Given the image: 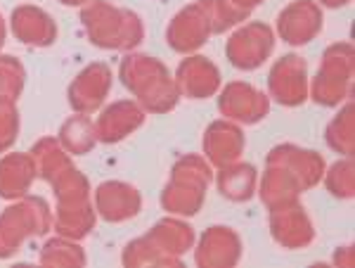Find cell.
Returning a JSON list of instances; mask_svg holds the SVG:
<instances>
[{
	"label": "cell",
	"instance_id": "6da1fadb",
	"mask_svg": "<svg viewBox=\"0 0 355 268\" xmlns=\"http://www.w3.org/2000/svg\"><path fill=\"white\" fill-rule=\"evenodd\" d=\"M36 164V178H43L53 185L57 197V216L53 221L57 235L69 240H83L95 228L97 212L90 202L88 178L73 167L71 157L60 140L48 135L28 150Z\"/></svg>",
	"mask_w": 355,
	"mask_h": 268
},
{
	"label": "cell",
	"instance_id": "7a4b0ae2",
	"mask_svg": "<svg viewBox=\"0 0 355 268\" xmlns=\"http://www.w3.org/2000/svg\"><path fill=\"white\" fill-rule=\"evenodd\" d=\"M246 17L249 12L237 10L230 0H197L171 19L166 28V43L175 53L190 55L202 48L211 36L227 31Z\"/></svg>",
	"mask_w": 355,
	"mask_h": 268
},
{
	"label": "cell",
	"instance_id": "3957f363",
	"mask_svg": "<svg viewBox=\"0 0 355 268\" xmlns=\"http://www.w3.org/2000/svg\"><path fill=\"white\" fill-rule=\"evenodd\" d=\"M119 78L145 112L166 114L175 110L178 100H180L175 78L171 76L168 67L157 57L128 53L119 67Z\"/></svg>",
	"mask_w": 355,
	"mask_h": 268
},
{
	"label": "cell",
	"instance_id": "277c9868",
	"mask_svg": "<svg viewBox=\"0 0 355 268\" xmlns=\"http://www.w3.org/2000/svg\"><path fill=\"white\" fill-rule=\"evenodd\" d=\"M194 244V228L180 219H162L150 233L128 242L121 254L125 268L137 266H182L180 256Z\"/></svg>",
	"mask_w": 355,
	"mask_h": 268
},
{
	"label": "cell",
	"instance_id": "5b68a950",
	"mask_svg": "<svg viewBox=\"0 0 355 268\" xmlns=\"http://www.w3.org/2000/svg\"><path fill=\"white\" fill-rule=\"evenodd\" d=\"M81 24L90 43L102 50H133L145 38L140 15L116 8L110 0H90L81 10Z\"/></svg>",
	"mask_w": 355,
	"mask_h": 268
},
{
	"label": "cell",
	"instance_id": "8992f818",
	"mask_svg": "<svg viewBox=\"0 0 355 268\" xmlns=\"http://www.w3.org/2000/svg\"><path fill=\"white\" fill-rule=\"evenodd\" d=\"M214 178L209 159L202 155L180 157L171 169V178L162 192L164 212L178 216H194L204 207V197Z\"/></svg>",
	"mask_w": 355,
	"mask_h": 268
},
{
	"label": "cell",
	"instance_id": "52a82bcc",
	"mask_svg": "<svg viewBox=\"0 0 355 268\" xmlns=\"http://www.w3.org/2000/svg\"><path fill=\"white\" fill-rule=\"evenodd\" d=\"M50 228H53V216L48 202L26 192L0 214V259H10L26 237H41Z\"/></svg>",
	"mask_w": 355,
	"mask_h": 268
},
{
	"label": "cell",
	"instance_id": "ba28073f",
	"mask_svg": "<svg viewBox=\"0 0 355 268\" xmlns=\"http://www.w3.org/2000/svg\"><path fill=\"white\" fill-rule=\"evenodd\" d=\"M353 43H334L324 50L322 65L311 85V98L322 107H336L353 95Z\"/></svg>",
	"mask_w": 355,
	"mask_h": 268
},
{
	"label": "cell",
	"instance_id": "9c48e42d",
	"mask_svg": "<svg viewBox=\"0 0 355 268\" xmlns=\"http://www.w3.org/2000/svg\"><path fill=\"white\" fill-rule=\"evenodd\" d=\"M275 50V31L266 22H249L237 28L225 45V55L234 69L254 72L272 55Z\"/></svg>",
	"mask_w": 355,
	"mask_h": 268
},
{
	"label": "cell",
	"instance_id": "30bf717a",
	"mask_svg": "<svg viewBox=\"0 0 355 268\" xmlns=\"http://www.w3.org/2000/svg\"><path fill=\"white\" fill-rule=\"evenodd\" d=\"M268 98L282 107H299L308 100V65L299 55H284L268 74Z\"/></svg>",
	"mask_w": 355,
	"mask_h": 268
},
{
	"label": "cell",
	"instance_id": "8fae6325",
	"mask_svg": "<svg viewBox=\"0 0 355 268\" xmlns=\"http://www.w3.org/2000/svg\"><path fill=\"white\" fill-rule=\"evenodd\" d=\"M218 112L237 124H259L270 112V98L246 81H232L220 90Z\"/></svg>",
	"mask_w": 355,
	"mask_h": 268
},
{
	"label": "cell",
	"instance_id": "7c38bea8",
	"mask_svg": "<svg viewBox=\"0 0 355 268\" xmlns=\"http://www.w3.org/2000/svg\"><path fill=\"white\" fill-rule=\"evenodd\" d=\"M112 78L114 74L107 62H93V65L85 67L67 88L71 110L78 114H93L95 110H100L102 102L110 95Z\"/></svg>",
	"mask_w": 355,
	"mask_h": 268
},
{
	"label": "cell",
	"instance_id": "4fadbf2b",
	"mask_svg": "<svg viewBox=\"0 0 355 268\" xmlns=\"http://www.w3.org/2000/svg\"><path fill=\"white\" fill-rule=\"evenodd\" d=\"M270 235L284 249H303L315 240L311 216L299 199L270 209Z\"/></svg>",
	"mask_w": 355,
	"mask_h": 268
},
{
	"label": "cell",
	"instance_id": "5bb4252c",
	"mask_svg": "<svg viewBox=\"0 0 355 268\" xmlns=\"http://www.w3.org/2000/svg\"><path fill=\"white\" fill-rule=\"evenodd\" d=\"M322 8L313 0H294L277 15V33L289 45H306L322 31Z\"/></svg>",
	"mask_w": 355,
	"mask_h": 268
},
{
	"label": "cell",
	"instance_id": "9a60e30c",
	"mask_svg": "<svg viewBox=\"0 0 355 268\" xmlns=\"http://www.w3.org/2000/svg\"><path fill=\"white\" fill-rule=\"evenodd\" d=\"M142 209V197L137 187L123 181H105L95 190V212L107 224H123L135 219Z\"/></svg>",
	"mask_w": 355,
	"mask_h": 268
},
{
	"label": "cell",
	"instance_id": "2e32d148",
	"mask_svg": "<svg viewBox=\"0 0 355 268\" xmlns=\"http://www.w3.org/2000/svg\"><path fill=\"white\" fill-rule=\"evenodd\" d=\"M242 256V240L227 226H214L202 233L194 249V264L199 268H230Z\"/></svg>",
	"mask_w": 355,
	"mask_h": 268
},
{
	"label": "cell",
	"instance_id": "e0dca14e",
	"mask_svg": "<svg viewBox=\"0 0 355 268\" xmlns=\"http://www.w3.org/2000/svg\"><path fill=\"white\" fill-rule=\"evenodd\" d=\"M175 85L178 93L190 100H204L216 95L220 88V72L209 57L190 55L178 65L175 69Z\"/></svg>",
	"mask_w": 355,
	"mask_h": 268
},
{
	"label": "cell",
	"instance_id": "ac0fdd59",
	"mask_svg": "<svg viewBox=\"0 0 355 268\" xmlns=\"http://www.w3.org/2000/svg\"><path fill=\"white\" fill-rule=\"evenodd\" d=\"M145 124V110L133 100H119L105 107V112L95 119V135L100 142L114 145L135 133Z\"/></svg>",
	"mask_w": 355,
	"mask_h": 268
},
{
	"label": "cell",
	"instance_id": "d6986e66",
	"mask_svg": "<svg viewBox=\"0 0 355 268\" xmlns=\"http://www.w3.org/2000/svg\"><path fill=\"white\" fill-rule=\"evenodd\" d=\"M246 147V138L242 128L230 119H218V122L209 124L204 131V157L216 169H223L227 164L237 162L242 157Z\"/></svg>",
	"mask_w": 355,
	"mask_h": 268
},
{
	"label": "cell",
	"instance_id": "ffe728a7",
	"mask_svg": "<svg viewBox=\"0 0 355 268\" xmlns=\"http://www.w3.org/2000/svg\"><path fill=\"white\" fill-rule=\"evenodd\" d=\"M10 28L17 41L36 45V48H48L57 41V22L36 5L15 8L12 17H10Z\"/></svg>",
	"mask_w": 355,
	"mask_h": 268
},
{
	"label": "cell",
	"instance_id": "44dd1931",
	"mask_svg": "<svg viewBox=\"0 0 355 268\" xmlns=\"http://www.w3.org/2000/svg\"><path fill=\"white\" fill-rule=\"evenodd\" d=\"M270 162H277L282 167H287L291 174L299 176L306 190H311L322 181L324 176V159L318 155L315 150H306V147L291 145V142H282V145H275L268 157Z\"/></svg>",
	"mask_w": 355,
	"mask_h": 268
},
{
	"label": "cell",
	"instance_id": "7402d4cb",
	"mask_svg": "<svg viewBox=\"0 0 355 268\" xmlns=\"http://www.w3.org/2000/svg\"><path fill=\"white\" fill-rule=\"evenodd\" d=\"M36 181V164L28 152H12L0 159V197L19 199Z\"/></svg>",
	"mask_w": 355,
	"mask_h": 268
},
{
	"label": "cell",
	"instance_id": "603a6c76",
	"mask_svg": "<svg viewBox=\"0 0 355 268\" xmlns=\"http://www.w3.org/2000/svg\"><path fill=\"white\" fill-rule=\"evenodd\" d=\"M256 181H259V174L254 164L239 162V159L218 169V176H216L218 192L230 202H249L256 192Z\"/></svg>",
	"mask_w": 355,
	"mask_h": 268
},
{
	"label": "cell",
	"instance_id": "cb8c5ba5",
	"mask_svg": "<svg viewBox=\"0 0 355 268\" xmlns=\"http://www.w3.org/2000/svg\"><path fill=\"white\" fill-rule=\"evenodd\" d=\"M57 140L64 147L69 155H88L95 147L97 135H95V122L88 117V114H73L69 117L64 124H62L60 133H57Z\"/></svg>",
	"mask_w": 355,
	"mask_h": 268
},
{
	"label": "cell",
	"instance_id": "d4e9b609",
	"mask_svg": "<svg viewBox=\"0 0 355 268\" xmlns=\"http://www.w3.org/2000/svg\"><path fill=\"white\" fill-rule=\"evenodd\" d=\"M324 140H327V145L336 155L343 157L355 155V107L351 98L341 107V112L327 124Z\"/></svg>",
	"mask_w": 355,
	"mask_h": 268
},
{
	"label": "cell",
	"instance_id": "484cf974",
	"mask_svg": "<svg viewBox=\"0 0 355 268\" xmlns=\"http://www.w3.org/2000/svg\"><path fill=\"white\" fill-rule=\"evenodd\" d=\"M38 261L43 266H85V252L78 240L57 235L43 244Z\"/></svg>",
	"mask_w": 355,
	"mask_h": 268
},
{
	"label": "cell",
	"instance_id": "4316f807",
	"mask_svg": "<svg viewBox=\"0 0 355 268\" xmlns=\"http://www.w3.org/2000/svg\"><path fill=\"white\" fill-rule=\"evenodd\" d=\"M324 185L334 197L339 199H351L355 195V164L353 157L339 159L336 164H331V169L322 176Z\"/></svg>",
	"mask_w": 355,
	"mask_h": 268
},
{
	"label": "cell",
	"instance_id": "83f0119b",
	"mask_svg": "<svg viewBox=\"0 0 355 268\" xmlns=\"http://www.w3.org/2000/svg\"><path fill=\"white\" fill-rule=\"evenodd\" d=\"M24 65L12 55H0V98L17 100L24 90Z\"/></svg>",
	"mask_w": 355,
	"mask_h": 268
},
{
	"label": "cell",
	"instance_id": "f1b7e54d",
	"mask_svg": "<svg viewBox=\"0 0 355 268\" xmlns=\"http://www.w3.org/2000/svg\"><path fill=\"white\" fill-rule=\"evenodd\" d=\"M17 135H19V110H17V100L0 98V155L15 145Z\"/></svg>",
	"mask_w": 355,
	"mask_h": 268
},
{
	"label": "cell",
	"instance_id": "f546056e",
	"mask_svg": "<svg viewBox=\"0 0 355 268\" xmlns=\"http://www.w3.org/2000/svg\"><path fill=\"white\" fill-rule=\"evenodd\" d=\"M334 261L336 266H346V268H353L355 266V256H353V247L348 244V247H339L334 254Z\"/></svg>",
	"mask_w": 355,
	"mask_h": 268
},
{
	"label": "cell",
	"instance_id": "4dcf8cb0",
	"mask_svg": "<svg viewBox=\"0 0 355 268\" xmlns=\"http://www.w3.org/2000/svg\"><path fill=\"white\" fill-rule=\"evenodd\" d=\"M230 3H232L237 10H244V12H249V15H251V10L259 8L263 0H230Z\"/></svg>",
	"mask_w": 355,
	"mask_h": 268
},
{
	"label": "cell",
	"instance_id": "1f68e13d",
	"mask_svg": "<svg viewBox=\"0 0 355 268\" xmlns=\"http://www.w3.org/2000/svg\"><path fill=\"white\" fill-rule=\"evenodd\" d=\"M320 3H322V8H343V5H348L351 3V0H320Z\"/></svg>",
	"mask_w": 355,
	"mask_h": 268
},
{
	"label": "cell",
	"instance_id": "d6a6232c",
	"mask_svg": "<svg viewBox=\"0 0 355 268\" xmlns=\"http://www.w3.org/2000/svg\"><path fill=\"white\" fill-rule=\"evenodd\" d=\"M62 5H67V8H76V5H85L90 3V0H60Z\"/></svg>",
	"mask_w": 355,
	"mask_h": 268
},
{
	"label": "cell",
	"instance_id": "836d02e7",
	"mask_svg": "<svg viewBox=\"0 0 355 268\" xmlns=\"http://www.w3.org/2000/svg\"><path fill=\"white\" fill-rule=\"evenodd\" d=\"M5 33H8V31H5V19L0 17V48L5 45Z\"/></svg>",
	"mask_w": 355,
	"mask_h": 268
}]
</instances>
